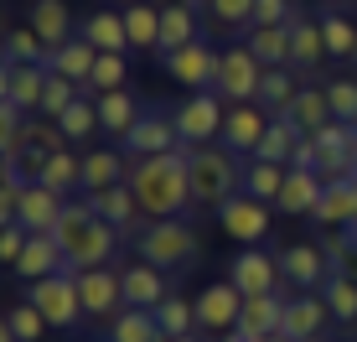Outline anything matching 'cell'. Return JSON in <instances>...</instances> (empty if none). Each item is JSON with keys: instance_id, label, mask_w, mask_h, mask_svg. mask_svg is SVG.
<instances>
[{"instance_id": "cell-27", "label": "cell", "mask_w": 357, "mask_h": 342, "mask_svg": "<svg viewBox=\"0 0 357 342\" xmlns=\"http://www.w3.org/2000/svg\"><path fill=\"white\" fill-rule=\"evenodd\" d=\"M78 36H89L98 52H130V31H125V10H89Z\"/></svg>"}, {"instance_id": "cell-25", "label": "cell", "mask_w": 357, "mask_h": 342, "mask_svg": "<svg viewBox=\"0 0 357 342\" xmlns=\"http://www.w3.org/2000/svg\"><path fill=\"white\" fill-rule=\"evenodd\" d=\"M316 223L321 228H347V223H357V181H326V192H321V202H316Z\"/></svg>"}, {"instance_id": "cell-36", "label": "cell", "mask_w": 357, "mask_h": 342, "mask_svg": "<svg viewBox=\"0 0 357 342\" xmlns=\"http://www.w3.org/2000/svg\"><path fill=\"white\" fill-rule=\"evenodd\" d=\"M295 145H301V130H295L285 114H275V119H269V130H264V140H259V151H254V161H275V166H290Z\"/></svg>"}, {"instance_id": "cell-39", "label": "cell", "mask_w": 357, "mask_h": 342, "mask_svg": "<svg viewBox=\"0 0 357 342\" xmlns=\"http://www.w3.org/2000/svg\"><path fill=\"white\" fill-rule=\"evenodd\" d=\"M249 52L259 57L264 68H290V27H254Z\"/></svg>"}, {"instance_id": "cell-16", "label": "cell", "mask_w": 357, "mask_h": 342, "mask_svg": "<svg viewBox=\"0 0 357 342\" xmlns=\"http://www.w3.org/2000/svg\"><path fill=\"white\" fill-rule=\"evenodd\" d=\"M176 145H181L176 119L161 114V109H145L140 125H135L130 135H125V151H130V156H140V161H145V156H166V151H176Z\"/></svg>"}, {"instance_id": "cell-47", "label": "cell", "mask_w": 357, "mask_h": 342, "mask_svg": "<svg viewBox=\"0 0 357 342\" xmlns=\"http://www.w3.org/2000/svg\"><path fill=\"white\" fill-rule=\"evenodd\" d=\"M321 36H326V57H352L357 52V27L347 16H326L321 21Z\"/></svg>"}, {"instance_id": "cell-56", "label": "cell", "mask_w": 357, "mask_h": 342, "mask_svg": "<svg viewBox=\"0 0 357 342\" xmlns=\"http://www.w3.org/2000/svg\"><path fill=\"white\" fill-rule=\"evenodd\" d=\"M187 6H192V10H197V6H207V0H187Z\"/></svg>"}, {"instance_id": "cell-44", "label": "cell", "mask_w": 357, "mask_h": 342, "mask_svg": "<svg viewBox=\"0 0 357 342\" xmlns=\"http://www.w3.org/2000/svg\"><path fill=\"white\" fill-rule=\"evenodd\" d=\"M6 63H42L47 68V42L31 27H10L6 31Z\"/></svg>"}, {"instance_id": "cell-35", "label": "cell", "mask_w": 357, "mask_h": 342, "mask_svg": "<svg viewBox=\"0 0 357 342\" xmlns=\"http://www.w3.org/2000/svg\"><path fill=\"white\" fill-rule=\"evenodd\" d=\"M321 296H326V306H331V322H342V327H352V322H357V270H337V275H326Z\"/></svg>"}, {"instance_id": "cell-31", "label": "cell", "mask_w": 357, "mask_h": 342, "mask_svg": "<svg viewBox=\"0 0 357 342\" xmlns=\"http://www.w3.org/2000/svg\"><path fill=\"white\" fill-rule=\"evenodd\" d=\"M285 119L301 130V135L326 130V125H331V99H326V89H301V94H295V104L285 109Z\"/></svg>"}, {"instance_id": "cell-24", "label": "cell", "mask_w": 357, "mask_h": 342, "mask_svg": "<svg viewBox=\"0 0 357 342\" xmlns=\"http://www.w3.org/2000/svg\"><path fill=\"white\" fill-rule=\"evenodd\" d=\"M47 68L63 73V78H73L83 89V83L93 78V68H98V47L89 42V36H73V42H63L57 52H47Z\"/></svg>"}, {"instance_id": "cell-55", "label": "cell", "mask_w": 357, "mask_h": 342, "mask_svg": "<svg viewBox=\"0 0 357 342\" xmlns=\"http://www.w3.org/2000/svg\"><path fill=\"white\" fill-rule=\"evenodd\" d=\"M347 181H357V156H352V171H347Z\"/></svg>"}, {"instance_id": "cell-5", "label": "cell", "mask_w": 357, "mask_h": 342, "mask_svg": "<svg viewBox=\"0 0 357 342\" xmlns=\"http://www.w3.org/2000/svg\"><path fill=\"white\" fill-rule=\"evenodd\" d=\"M26 301H31V306L47 316V327H57V332H73V327L83 322L78 275H73V270H63V275H47V280H31Z\"/></svg>"}, {"instance_id": "cell-37", "label": "cell", "mask_w": 357, "mask_h": 342, "mask_svg": "<svg viewBox=\"0 0 357 342\" xmlns=\"http://www.w3.org/2000/svg\"><path fill=\"white\" fill-rule=\"evenodd\" d=\"M36 181L68 198L73 187H83V156H73V151H52V156H47V166L36 171Z\"/></svg>"}, {"instance_id": "cell-43", "label": "cell", "mask_w": 357, "mask_h": 342, "mask_svg": "<svg viewBox=\"0 0 357 342\" xmlns=\"http://www.w3.org/2000/svg\"><path fill=\"white\" fill-rule=\"evenodd\" d=\"M295 78H290V68H264V83H259V104L264 109H275V114H285V109L295 104Z\"/></svg>"}, {"instance_id": "cell-49", "label": "cell", "mask_w": 357, "mask_h": 342, "mask_svg": "<svg viewBox=\"0 0 357 342\" xmlns=\"http://www.w3.org/2000/svg\"><path fill=\"white\" fill-rule=\"evenodd\" d=\"M207 16L218 27H254V0H207Z\"/></svg>"}, {"instance_id": "cell-3", "label": "cell", "mask_w": 357, "mask_h": 342, "mask_svg": "<svg viewBox=\"0 0 357 342\" xmlns=\"http://www.w3.org/2000/svg\"><path fill=\"white\" fill-rule=\"evenodd\" d=\"M233 192H243V166L228 145H192V202L223 207Z\"/></svg>"}, {"instance_id": "cell-15", "label": "cell", "mask_w": 357, "mask_h": 342, "mask_svg": "<svg viewBox=\"0 0 357 342\" xmlns=\"http://www.w3.org/2000/svg\"><path fill=\"white\" fill-rule=\"evenodd\" d=\"M264 130H269L264 104H233V109H228V119H223V145H228L233 156H243V161H249V156L259 151Z\"/></svg>"}, {"instance_id": "cell-33", "label": "cell", "mask_w": 357, "mask_h": 342, "mask_svg": "<svg viewBox=\"0 0 357 342\" xmlns=\"http://www.w3.org/2000/svg\"><path fill=\"white\" fill-rule=\"evenodd\" d=\"M285 177H290V166H275V161H243V192L249 198H259V202H269L275 207L280 202V192H285Z\"/></svg>"}, {"instance_id": "cell-28", "label": "cell", "mask_w": 357, "mask_h": 342, "mask_svg": "<svg viewBox=\"0 0 357 342\" xmlns=\"http://www.w3.org/2000/svg\"><path fill=\"white\" fill-rule=\"evenodd\" d=\"M93 104H98V125H104L109 135H119V140H125L130 130L140 125V114H145V109H140V99H135L130 89H114V94H98Z\"/></svg>"}, {"instance_id": "cell-42", "label": "cell", "mask_w": 357, "mask_h": 342, "mask_svg": "<svg viewBox=\"0 0 357 342\" xmlns=\"http://www.w3.org/2000/svg\"><path fill=\"white\" fill-rule=\"evenodd\" d=\"M155 322H161V332H166V342H171V337H192V332H197V301L166 296L161 306H155Z\"/></svg>"}, {"instance_id": "cell-10", "label": "cell", "mask_w": 357, "mask_h": 342, "mask_svg": "<svg viewBox=\"0 0 357 342\" xmlns=\"http://www.w3.org/2000/svg\"><path fill=\"white\" fill-rule=\"evenodd\" d=\"M228 280L243 296H269V290H280V254H264L259 244H249V249L233 254Z\"/></svg>"}, {"instance_id": "cell-34", "label": "cell", "mask_w": 357, "mask_h": 342, "mask_svg": "<svg viewBox=\"0 0 357 342\" xmlns=\"http://www.w3.org/2000/svg\"><path fill=\"white\" fill-rule=\"evenodd\" d=\"M109 342H166V332H161V322H155V311L125 306L109 322Z\"/></svg>"}, {"instance_id": "cell-32", "label": "cell", "mask_w": 357, "mask_h": 342, "mask_svg": "<svg viewBox=\"0 0 357 342\" xmlns=\"http://www.w3.org/2000/svg\"><path fill=\"white\" fill-rule=\"evenodd\" d=\"M197 10L181 0V6H161V57H171V52H181L187 42H197Z\"/></svg>"}, {"instance_id": "cell-45", "label": "cell", "mask_w": 357, "mask_h": 342, "mask_svg": "<svg viewBox=\"0 0 357 342\" xmlns=\"http://www.w3.org/2000/svg\"><path fill=\"white\" fill-rule=\"evenodd\" d=\"M6 332L16 337V342H42V332H47V316L31 306V301H16V306L6 311Z\"/></svg>"}, {"instance_id": "cell-1", "label": "cell", "mask_w": 357, "mask_h": 342, "mask_svg": "<svg viewBox=\"0 0 357 342\" xmlns=\"http://www.w3.org/2000/svg\"><path fill=\"white\" fill-rule=\"evenodd\" d=\"M130 187L140 198L145 218H181L192 207V145H176L166 156H145L130 166Z\"/></svg>"}, {"instance_id": "cell-23", "label": "cell", "mask_w": 357, "mask_h": 342, "mask_svg": "<svg viewBox=\"0 0 357 342\" xmlns=\"http://www.w3.org/2000/svg\"><path fill=\"white\" fill-rule=\"evenodd\" d=\"M280 322H285V296L280 290H269V296H243V316H238V332L249 342L259 337H275Z\"/></svg>"}, {"instance_id": "cell-17", "label": "cell", "mask_w": 357, "mask_h": 342, "mask_svg": "<svg viewBox=\"0 0 357 342\" xmlns=\"http://www.w3.org/2000/svg\"><path fill=\"white\" fill-rule=\"evenodd\" d=\"M63 207H68L63 192H52V187H42V181H31V187L21 192V202H16V223L26 228V234H52L57 218H63Z\"/></svg>"}, {"instance_id": "cell-4", "label": "cell", "mask_w": 357, "mask_h": 342, "mask_svg": "<svg viewBox=\"0 0 357 342\" xmlns=\"http://www.w3.org/2000/svg\"><path fill=\"white\" fill-rule=\"evenodd\" d=\"M135 249L155 270H187L197 260V249H202V239H197V228L187 218H155V223H145L135 234Z\"/></svg>"}, {"instance_id": "cell-46", "label": "cell", "mask_w": 357, "mask_h": 342, "mask_svg": "<svg viewBox=\"0 0 357 342\" xmlns=\"http://www.w3.org/2000/svg\"><path fill=\"white\" fill-rule=\"evenodd\" d=\"M73 99H83V89H78V83H73V78H63V73H52V68H47V94H42V114H47V119H57V114H63V109H68Z\"/></svg>"}, {"instance_id": "cell-13", "label": "cell", "mask_w": 357, "mask_h": 342, "mask_svg": "<svg viewBox=\"0 0 357 342\" xmlns=\"http://www.w3.org/2000/svg\"><path fill=\"white\" fill-rule=\"evenodd\" d=\"M326 322H331L326 296H316V290H301V296L285 301V322H280V332H285L290 342H316V337L326 332Z\"/></svg>"}, {"instance_id": "cell-22", "label": "cell", "mask_w": 357, "mask_h": 342, "mask_svg": "<svg viewBox=\"0 0 357 342\" xmlns=\"http://www.w3.org/2000/svg\"><path fill=\"white\" fill-rule=\"evenodd\" d=\"M321 192H326V177L321 171H301V166H290V177H285V192H280V213H290V218H311L316 213V202H321Z\"/></svg>"}, {"instance_id": "cell-12", "label": "cell", "mask_w": 357, "mask_h": 342, "mask_svg": "<svg viewBox=\"0 0 357 342\" xmlns=\"http://www.w3.org/2000/svg\"><path fill=\"white\" fill-rule=\"evenodd\" d=\"M238 316H243V290L233 280H218V285H207L197 296V327L202 332H233Z\"/></svg>"}, {"instance_id": "cell-51", "label": "cell", "mask_w": 357, "mask_h": 342, "mask_svg": "<svg viewBox=\"0 0 357 342\" xmlns=\"http://www.w3.org/2000/svg\"><path fill=\"white\" fill-rule=\"evenodd\" d=\"M26 228H21V223H0V260H6V265H16L21 260V249H26Z\"/></svg>"}, {"instance_id": "cell-21", "label": "cell", "mask_w": 357, "mask_h": 342, "mask_svg": "<svg viewBox=\"0 0 357 342\" xmlns=\"http://www.w3.org/2000/svg\"><path fill=\"white\" fill-rule=\"evenodd\" d=\"M119 280H125V306H140V311H155L171 296V290H166V270H155V265H145V260L125 265Z\"/></svg>"}, {"instance_id": "cell-50", "label": "cell", "mask_w": 357, "mask_h": 342, "mask_svg": "<svg viewBox=\"0 0 357 342\" xmlns=\"http://www.w3.org/2000/svg\"><path fill=\"white\" fill-rule=\"evenodd\" d=\"M290 0H254V27H290Z\"/></svg>"}, {"instance_id": "cell-6", "label": "cell", "mask_w": 357, "mask_h": 342, "mask_svg": "<svg viewBox=\"0 0 357 342\" xmlns=\"http://www.w3.org/2000/svg\"><path fill=\"white\" fill-rule=\"evenodd\" d=\"M171 119H176V135H181V145H207V140H223V119H228L223 94H218V89L192 94V99H181L176 109H171Z\"/></svg>"}, {"instance_id": "cell-20", "label": "cell", "mask_w": 357, "mask_h": 342, "mask_svg": "<svg viewBox=\"0 0 357 342\" xmlns=\"http://www.w3.org/2000/svg\"><path fill=\"white\" fill-rule=\"evenodd\" d=\"M21 280H47V275H63L68 260H63V244H57L52 234H31L26 249H21V260L10 265Z\"/></svg>"}, {"instance_id": "cell-38", "label": "cell", "mask_w": 357, "mask_h": 342, "mask_svg": "<svg viewBox=\"0 0 357 342\" xmlns=\"http://www.w3.org/2000/svg\"><path fill=\"white\" fill-rule=\"evenodd\" d=\"M125 31L135 52H161V10L155 6H130L125 10Z\"/></svg>"}, {"instance_id": "cell-40", "label": "cell", "mask_w": 357, "mask_h": 342, "mask_svg": "<svg viewBox=\"0 0 357 342\" xmlns=\"http://www.w3.org/2000/svg\"><path fill=\"white\" fill-rule=\"evenodd\" d=\"M125 83H130L125 52H98V68H93V78L83 83V94H89V99H98V94H114V89H125Z\"/></svg>"}, {"instance_id": "cell-57", "label": "cell", "mask_w": 357, "mask_h": 342, "mask_svg": "<svg viewBox=\"0 0 357 342\" xmlns=\"http://www.w3.org/2000/svg\"><path fill=\"white\" fill-rule=\"evenodd\" d=\"M352 63H357V52H352Z\"/></svg>"}, {"instance_id": "cell-53", "label": "cell", "mask_w": 357, "mask_h": 342, "mask_svg": "<svg viewBox=\"0 0 357 342\" xmlns=\"http://www.w3.org/2000/svg\"><path fill=\"white\" fill-rule=\"evenodd\" d=\"M223 342H249V337H243V332H238V327H233V332H228Z\"/></svg>"}, {"instance_id": "cell-29", "label": "cell", "mask_w": 357, "mask_h": 342, "mask_svg": "<svg viewBox=\"0 0 357 342\" xmlns=\"http://www.w3.org/2000/svg\"><path fill=\"white\" fill-rule=\"evenodd\" d=\"M26 16H31L26 27L47 42V52H57L63 42H73V16H68V6H63V0H36Z\"/></svg>"}, {"instance_id": "cell-26", "label": "cell", "mask_w": 357, "mask_h": 342, "mask_svg": "<svg viewBox=\"0 0 357 342\" xmlns=\"http://www.w3.org/2000/svg\"><path fill=\"white\" fill-rule=\"evenodd\" d=\"M326 63V36H321V21L290 16V68H321Z\"/></svg>"}, {"instance_id": "cell-14", "label": "cell", "mask_w": 357, "mask_h": 342, "mask_svg": "<svg viewBox=\"0 0 357 342\" xmlns=\"http://www.w3.org/2000/svg\"><path fill=\"white\" fill-rule=\"evenodd\" d=\"M42 94H47V68L42 63H6L0 104H16V109H26V114H42Z\"/></svg>"}, {"instance_id": "cell-41", "label": "cell", "mask_w": 357, "mask_h": 342, "mask_svg": "<svg viewBox=\"0 0 357 342\" xmlns=\"http://www.w3.org/2000/svg\"><path fill=\"white\" fill-rule=\"evenodd\" d=\"M52 125L63 130L68 140H89V135H98V130H104V125H98V104H93V99H73L63 114L52 119Z\"/></svg>"}, {"instance_id": "cell-2", "label": "cell", "mask_w": 357, "mask_h": 342, "mask_svg": "<svg viewBox=\"0 0 357 342\" xmlns=\"http://www.w3.org/2000/svg\"><path fill=\"white\" fill-rule=\"evenodd\" d=\"M52 239L63 244L68 270H98V265H109V254L119 249L125 234H119L114 223H104L89 202H68L63 218H57V228H52Z\"/></svg>"}, {"instance_id": "cell-48", "label": "cell", "mask_w": 357, "mask_h": 342, "mask_svg": "<svg viewBox=\"0 0 357 342\" xmlns=\"http://www.w3.org/2000/svg\"><path fill=\"white\" fill-rule=\"evenodd\" d=\"M326 99H331V119L357 125V83L352 78H331L326 83Z\"/></svg>"}, {"instance_id": "cell-54", "label": "cell", "mask_w": 357, "mask_h": 342, "mask_svg": "<svg viewBox=\"0 0 357 342\" xmlns=\"http://www.w3.org/2000/svg\"><path fill=\"white\" fill-rule=\"evenodd\" d=\"M171 342H202V337H197V332H192V337H171Z\"/></svg>"}, {"instance_id": "cell-18", "label": "cell", "mask_w": 357, "mask_h": 342, "mask_svg": "<svg viewBox=\"0 0 357 342\" xmlns=\"http://www.w3.org/2000/svg\"><path fill=\"white\" fill-rule=\"evenodd\" d=\"M280 275H285L295 290H316V285H326L331 260L316 244H290V249H280Z\"/></svg>"}, {"instance_id": "cell-7", "label": "cell", "mask_w": 357, "mask_h": 342, "mask_svg": "<svg viewBox=\"0 0 357 342\" xmlns=\"http://www.w3.org/2000/svg\"><path fill=\"white\" fill-rule=\"evenodd\" d=\"M259 83H264V63L249 52V42L228 47L223 63H218V83L213 89L223 94V99H233V104H259Z\"/></svg>"}, {"instance_id": "cell-30", "label": "cell", "mask_w": 357, "mask_h": 342, "mask_svg": "<svg viewBox=\"0 0 357 342\" xmlns=\"http://www.w3.org/2000/svg\"><path fill=\"white\" fill-rule=\"evenodd\" d=\"M119 181H130V166L119 151H89L83 156V192H104V187H119Z\"/></svg>"}, {"instance_id": "cell-52", "label": "cell", "mask_w": 357, "mask_h": 342, "mask_svg": "<svg viewBox=\"0 0 357 342\" xmlns=\"http://www.w3.org/2000/svg\"><path fill=\"white\" fill-rule=\"evenodd\" d=\"M290 166L321 171V145H316V135H301V145H295V156H290Z\"/></svg>"}, {"instance_id": "cell-19", "label": "cell", "mask_w": 357, "mask_h": 342, "mask_svg": "<svg viewBox=\"0 0 357 342\" xmlns=\"http://www.w3.org/2000/svg\"><path fill=\"white\" fill-rule=\"evenodd\" d=\"M89 207H93L98 218H104V223H114L119 234H135V228H140V218H145V207H140V198H135V187H130V181L93 192Z\"/></svg>"}, {"instance_id": "cell-8", "label": "cell", "mask_w": 357, "mask_h": 342, "mask_svg": "<svg viewBox=\"0 0 357 342\" xmlns=\"http://www.w3.org/2000/svg\"><path fill=\"white\" fill-rule=\"evenodd\" d=\"M218 223H223V234L238 239L243 249H249V244H264L269 239V202L249 198V192H233V198L218 207Z\"/></svg>"}, {"instance_id": "cell-11", "label": "cell", "mask_w": 357, "mask_h": 342, "mask_svg": "<svg viewBox=\"0 0 357 342\" xmlns=\"http://www.w3.org/2000/svg\"><path fill=\"white\" fill-rule=\"evenodd\" d=\"M73 275H78L83 316H119V306H125V280L109 270V265H98V270H73Z\"/></svg>"}, {"instance_id": "cell-9", "label": "cell", "mask_w": 357, "mask_h": 342, "mask_svg": "<svg viewBox=\"0 0 357 342\" xmlns=\"http://www.w3.org/2000/svg\"><path fill=\"white\" fill-rule=\"evenodd\" d=\"M161 63H166V73L176 83H187L192 94H202V89H213V83H218V63H223V52H213L207 36H197V42H187L181 52L161 57Z\"/></svg>"}]
</instances>
